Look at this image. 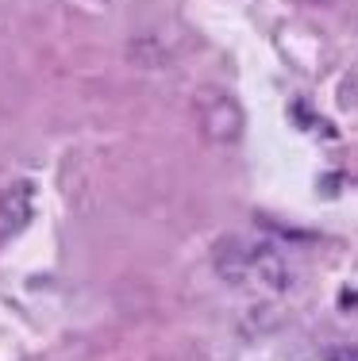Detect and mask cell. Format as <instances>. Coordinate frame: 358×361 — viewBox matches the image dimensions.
I'll return each mask as SVG.
<instances>
[{"mask_svg": "<svg viewBox=\"0 0 358 361\" xmlns=\"http://www.w3.org/2000/svg\"><path fill=\"white\" fill-rule=\"evenodd\" d=\"M31 219H35V185L28 177H20L12 185H4V192H0V231L20 235Z\"/></svg>", "mask_w": 358, "mask_h": 361, "instance_id": "3957f363", "label": "cell"}, {"mask_svg": "<svg viewBox=\"0 0 358 361\" xmlns=\"http://www.w3.org/2000/svg\"><path fill=\"white\" fill-rule=\"evenodd\" d=\"M212 265H216L220 281H227L235 288L262 292V296H281V292L293 288L289 257L274 243H262V238H243V235L220 238L216 250H212Z\"/></svg>", "mask_w": 358, "mask_h": 361, "instance_id": "6da1fadb", "label": "cell"}, {"mask_svg": "<svg viewBox=\"0 0 358 361\" xmlns=\"http://www.w3.org/2000/svg\"><path fill=\"white\" fill-rule=\"evenodd\" d=\"M320 361H358V346L351 342H335V346H323Z\"/></svg>", "mask_w": 358, "mask_h": 361, "instance_id": "277c9868", "label": "cell"}, {"mask_svg": "<svg viewBox=\"0 0 358 361\" xmlns=\"http://www.w3.org/2000/svg\"><path fill=\"white\" fill-rule=\"evenodd\" d=\"M201 131L216 146H235L246 131V116L232 97H216L201 108Z\"/></svg>", "mask_w": 358, "mask_h": 361, "instance_id": "7a4b0ae2", "label": "cell"}]
</instances>
